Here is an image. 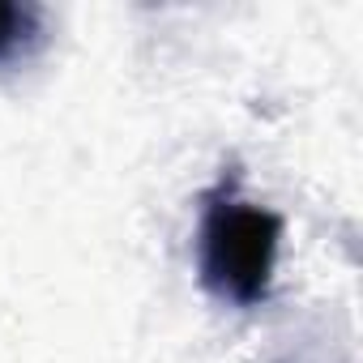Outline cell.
<instances>
[{
	"label": "cell",
	"mask_w": 363,
	"mask_h": 363,
	"mask_svg": "<svg viewBox=\"0 0 363 363\" xmlns=\"http://www.w3.org/2000/svg\"><path fill=\"white\" fill-rule=\"evenodd\" d=\"M39 22L43 13L35 5H13V0H0V65L18 60L35 39H39Z\"/></svg>",
	"instance_id": "cell-2"
},
{
	"label": "cell",
	"mask_w": 363,
	"mask_h": 363,
	"mask_svg": "<svg viewBox=\"0 0 363 363\" xmlns=\"http://www.w3.org/2000/svg\"><path fill=\"white\" fill-rule=\"evenodd\" d=\"M278 240L282 218L265 206H252L235 193V184H223L206 197L201 231H197V265L201 282L240 308H252L269 295L274 265H278Z\"/></svg>",
	"instance_id": "cell-1"
}]
</instances>
